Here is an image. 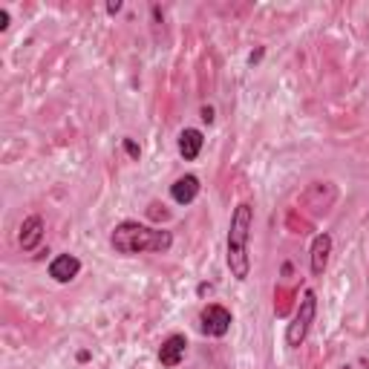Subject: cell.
Returning a JSON list of instances; mask_svg holds the SVG:
<instances>
[{
  "instance_id": "8992f818",
  "label": "cell",
  "mask_w": 369,
  "mask_h": 369,
  "mask_svg": "<svg viewBox=\"0 0 369 369\" xmlns=\"http://www.w3.org/2000/svg\"><path fill=\"white\" fill-rule=\"evenodd\" d=\"M44 240V219L41 216H26L24 226H21V234H18V243L24 251H35Z\"/></svg>"
},
{
  "instance_id": "6da1fadb",
  "label": "cell",
  "mask_w": 369,
  "mask_h": 369,
  "mask_svg": "<svg viewBox=\"0 0 369 369\" xmlns=\"http://www.w3.org/2000/svg\"><path fill=\"white\" fill-rule=\"evenodd\" d=\"M110 243L118 254H127V257L141 254V251L165 254L173 246V237H171V231L151 228V226H141V223H121V226H116Z\"/></svg>"
},
{
  "instance_id": "30bf717a",
  "label": "cell",
  "mask_w": 369,
  "mask_h": 369,
  "mask_svg": "<svg viewBox=\"0 0 369 369\" xmlns=\"http://www.w3.org/2000/svg\"><path fill=\"white\" fill-rule=\"evenodd\" d=\"M202 133L199 130H193V127H188V130H182V136H179V153L188 159V162H193L196 156H199V151H202Z\"/></svg>"
},
{
  "instance_id": "9c48e42d",
  "label": "cell",
  "mask_w": 369,
  "mask_h": 369,
  "mask_svg": "<svg viewBox=\"0 0 369 369\" xmlns=\"http://www.w3.org/2000/svg\"><path fill=\"white\" fill-rule=\"evenodd\" d=\"M171 193H173V199H176L179 205H188V202H193L196 193H199V179L191 176V173H188V176H179V179L173 182Z\"/></svg>"
},
{
  "instance_id": "7a4b0ae2",
  "label": "cell",
  "mask_w": 369,
  "mask_h": 369,
  "mask_svg": "<svg viewBox=\"0 0 369 369\" xmlns=\"http://www.w3.org/2000/svg\"><path fill=\"white\" fill-rule=\"evenodd\" d=\"M251 223H254V211L248 202L237 205L231 213V228H228V268L237 280L248 277V240H251Z\"/></svg>"
},
{
  "instance_id": "5b68a950",
  "label": "cell",
  "mask_w": 369,
  "mask_h": 369,
  "mask_svg": "<svg viewBox=\"0 0 369 369\" xmlns=\"http://www.w3.org/2000/svg\"><path fill=\"white\" fill-rule=\"evenodd\" d=\"M81 271V260L72 257V254H58L52 263H49V277L55 283H69L76 280V274Z\"/></svg>"
},
{
  "instance_id": "277c9868",
  "label": "cell",
  "mask_w": 369,
  "mask_h": 369,
  "mask_svg": "<svg viewBox=\"0 0 369 369\" xmlns=\"http://www.w3.org/2000/svg\"><path fill=\"white\" fill-rule=\"evenodd\" d=\"M199 323H202V332L205 335L223 338L231 329V312L226 306H205L202 315H199Z\"/></svg>"
},
{
  "instance_id": "52a82bcc",
  "label": "cell",
  "mask_w": 369,
  "mask_h": 369,
  "mask_svg": "<svg viewBox=\"0 0 369 369\" xmlns=\"http://www.w3.org/2000/svg\"><path fill=\"white\" fill-rule=\"evenodd\" d=\"M329 251H332V237L329 234H318L312 243V274L323 277L326 263H329Z\"/></svg>"
},
{
  "instance_id": "7c38bea8",
  "label": "cell",
  "mask_w": 369,
  "mask_h": 369,
  "mask_svg": "<svg viewBox=\"0 0 369 369\" xmlns=\"http://www.w3.org/2000/svg\"><path fill=\"white\" fill-rule=\"evenodd\" d=\"M6 26H9V12L0 9V29H6Z\"/></svg>"
},
{
  "instance_id": "ba28073f",
  "label": "cell",
  "mask_w": 369,
  "mask_h": 369,
  "mask_svg": "<svg viewBox=\"0 0 369 369\" xmlns=\"http://www.w3.org/2000/svg\"><path fill=\"white\" fill-rule=\"evenodd\" d=\"M185 349H188V340H185L182 335H171V338L162 343V349H159L162 366H179V360L185 358Z\"/></svg>"
},
{
  "instance_id": "8fae6325",
  "label": "cell",
  "mask_w": 369,
  "mask_h": 369,
  "mask_svg": "<svg viewBox=\"0 0 369 369\" xmlns=\"http://www.w3.org/2000/svg\"><path fill=\"white\" fill-rule=\"evenodd\" d=\"M124 147H127V153H130V156H133V159H138V147H136V144H133V141H130V138H127V141H124Z\"/></svg>"
},
{
  "instance_id": "3957f363",
  "label": "cell",
  "mask_w": 369,
  "mask_h": 369,
  "mask_svg": "<svg viewBox=\"0 0 369 369\" xmlns=\"http://www.w3.org/2000/svg\"><path fill=\"white\" fill-rule=\"evenodd\" d=\"M315 315H318V298H315V291L309 288L303 294V300L298 306V315H294V320L288 323V332H285V343L288 346H300L309 335V326L315 323Z\"/></svg>"
}]
</instances>
